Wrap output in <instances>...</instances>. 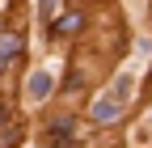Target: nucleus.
<instances>
[{
  "label": "nucleus",
  "mask_w": 152,
  "mask_h": 148,
  "mask_svg": "<svg viewBox=\"0 0 152 148\" xmlns=\"http://www.w3.org/2000/svg\"><path fill=\"white\" fill-rule=\"evenodd\" d=\"M131 93V81L123 76L118 85H114V93L97 97V106H93V123H114V119H123V97Z\"/></svg>",
  "instance_id": "1"
},
{
  "label": "nucleus",
  "mask_w": 152,
  "mask_h": 148,
  "mask_svg": "<svg viewBox=\"0 0 152 148\" xmlns=\"http://www.w3.org/2000/svg\"><path fill=\"white\" fill-rule=\"evenodd\" d=\"M47 144L51 148H72V119H55L51 131H47Z\"/></svg>",
  "instance_id": "2"
},
{
  "label": "nucleus",
  "mask_w": 152,
  "mask_h": 148,
  "mask_svg": "<svg viewBox=\"0 0 152 148\" xmlns=\"http://www.w3.org/2000/svg\"><path fill=\"white\" fill-rule=\"evenodd\" d=\"M80 26H85V17H80V13H64L59 21L51 26V38H64V34H76Z\"/></svg>",
  "instance_id": "3"
},
{
  "label": "nucleus",
  "mask_w": 152,
  "mask_h": 148,
  "mask_svg": "<svg viewBox=\"0 0 152 148\" xmlns=\"http://www.w3.org/2000/svg\"><path fill=\"white\" fill-rule=\"evenodd\" d=\"M51 89H55V76H51V72H34V76H30V97L34 102H42Z\"/></svg>",
  "instance_id": "4"
},
{
  "label": "nucleus",
  "mask_w": 152,
  "mask_h": 148,
  "mask_svg": "<svg viewBox=\"0 0 152 148\" xmlns=\"http://www.w3.org/2000/svg\"><path fill=\"white\" fill-rule=\"evenodd\" d=\"M21 55V34H0V59H17Z\"/></svg>",
  "instance_id": "5"
},
{
  "label": "nucleus",
  "mask_w": 152,
  "mask_h": 148,
  "mask_svg": "<svg viewBox=\"0 0 152 148\" xmlns=\"http://www.w3.org/2000/svg\"><path fill=\"white\" fill-rule=\"evenodd\" d=\"M38 13H42V17H51V13H55V0H38Z\"/></svg>",
  "instance_id": "6"
}]
</instances>
